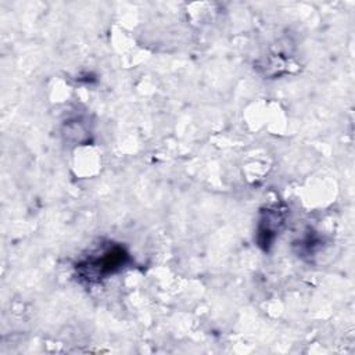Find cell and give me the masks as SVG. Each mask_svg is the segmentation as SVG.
Segmentation results:
<instances>
[{
  "instance_id": "cell-2",
  "label": "cell",
  "mask_w": 355,
  "mask_h": 355,
  "mask_svg": "<svg viewBox=\"0 0 355 355\" xmlns=\"http://www.w3.org/2000/svg\"><path fill=\"white\" fill-rule=\"evenodd\" d=\"M284 222V216L279 208H269L262 215L258 226V241L265 250L273 241L280 225Z\"/></svg>"
},
{
  "instance_id": "cell-1",
  "label": "cell",
  "mask_w": 355,
  "mask_h": 355,
  "mask_svg": "<svg viewBox=\"0 0 355 355\" xmlns=\"http://www.w3.org/2000/svg\"><path fill=\"white\" fill-rule=\"evenodd\" d=\"M128 261V254L122 247H111L101 254L89 257L78 265L79 273L87 280H100L119 270Z\"/></svg>"
}]
</instances>
